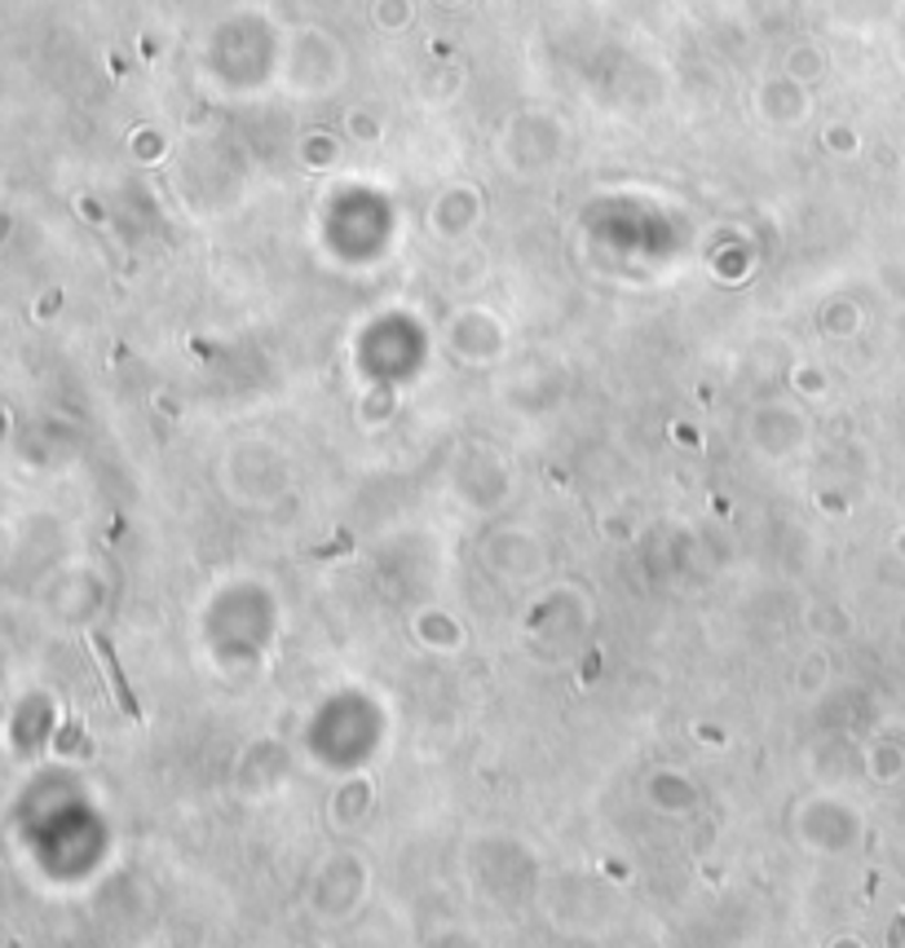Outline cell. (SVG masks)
I'll list each match as a JSON object with an SVG mask.
<instances>
[{"mask_svg": "<svg viewBox=\"0 0 905 948\" xmlns=\"http://www.w3.org/2000/svg\"><path fill=\"white\" fill-rule=\"evenodd\" d=\"M98 653H102V658H98V662H102V666H106V675H111V684H115V697H120V702H124V711H129V715H138V706H133V697H129V684H124V680H120V671H115V662H111V649H106V644H102V640H98Z\"/></svg>", "mask_w": 905, "mask_h": 948, "instance_id": "6da1fadb", "label": "cell"}]
</instances>
